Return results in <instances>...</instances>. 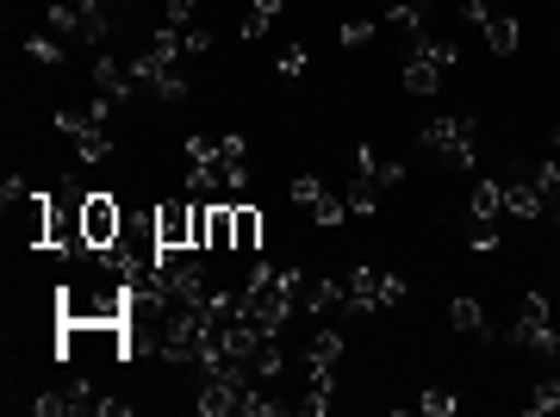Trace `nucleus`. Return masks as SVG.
I'll list each match as a JSON object with an SVG mask.
<instances>
[{
	"instance_id": "f257e3e1",
	"label": "nucleus",
	"mask_w": 560,
	"mask_h": 417,
	"mask_svg": "<svg viewBox=\"0 0 560 417\" xmlns=\"http://www.w3.org/2000/svg\"><path fill=\"white\" fill-rule=\"evenodd\" d=\"M423 150H436L442 162H474V150H480V125L467 119V113H436V119L423 125Z\"/></svg>"
},
{
	"instance_id": "f03ea898",
	"label": "nucleus",
	"mask_w": 560,
	"mask_h": 417,
	"mask_svg": "<svg viewBox=\"0 0 560 417\" xmlns=\"http://www.w3.org/2000/svg\"><path fill=\"white\" fill-rule=\"evenodd\" d=\"M399 299H405V280L381 275V268H355V275L342 280V305H349V318H361V312H386V305H399Z\"/></svg>"
},
{
	"instance_id": "7ed1b4c3",
	"label": "nucleus",
	"mask_w": 560,
	"mask_h": 417,
	"mask_svg": "<svg viewBox=\"0 0 560 417\" xmlns=\"http://www.w3.org/2000/svg\"><path fill=\"white\" fill-rule=\"evenodd\" d=\"M455 62H460L455 44H442V38H418V44H411V62H405V88H411V94H436L442 76H448Z\"/></svg>"
},
{
	"instance_id": "20e7f679",
	"label": "nucleus",
	"mask_w": 560,
	"mask_h": 417,
	"mask_svg": "<svg viewBox=\"0 0 560 417\" xmlns=\"http://www.w3.org/2000/svg\"><path fill=\"white\" fill-rule=\"evenodd\" d=\"M511 343L517 349H529V356H555L560 337H555V312H548V299L529 293L517 299V318H511Z\"/></svg>"
},
{
	"instance_id": "39448f33",
	"label": "nucleus",
	"mask_w": 560,
	"mask_h": 417,
	"mask_svg": "<svg viewBox=\"0 0 560 417\" xmlns=\"http://www.w3.org/2000/svg\"><path fill=\"white\" fill-rule=\"evenodd\" d=\"M125 231V206L113 194H88L81 199V238H88V250H113Z\"/></svg>"
},
{
	"instance_id": "423d86ee",
	"label": "nucleus",
	"mask_w": 560,
	"mask_h": 417,
	"mask_svg": "<svg viewBox=\"0 0 560 417\" xmlns=\"http://www.w3.org/2000/svg\"><path fill=\"white\" fill-rule=\"evenodd\" d=\"M467 20L480 25V32H486V50H499V57H511V50L523 44V25L511 20V13H492L486 0H467Z\"/></svg>"
},
{
	"instance_id": "0eeeda50",
	"label": "nucleus",
	"mask_w": 560,
	"mask_h": 417,
	"mask_svg": "<svg viewBox=\"0 0 560 417\" xmlns=\"http://www.w3.org/2000/svg\"><path fill=\"white\" fill-rule=\"evenodd\" d=\"M194 212H200V206L162 199V206H156V238H162V250H194Z\"/></svg>"
},
{
	"instance_id": "6e6552de",
	"label": "nucleus",
	"mask_w": 560,
	"mask_h": 417,
	"mask_svg": "<svg viewBox=\"0 0 560 417\" xmlns=\"http://www.w3.org/2000/svg\"><path fill=\"white\" fill-rule=\"evenodd\" d=\"M504 212L523 224H536L541 212H548V194H541L536 181H504Z\"/></svg>"
},
{
	"instance_id": "1a4fd4ad",
	"label": "nucleus",
	"mask_w": 560,
	"mask_h": 417,
	"mask_svg": "<svg viewBox=\"0 0 560 417\" xmlns=\"http://www.w3.org/2000/svg\"><path fill=\"white\" fill-rule=\"evenodd\" d=\"M212 175H219L224 194H237L243 181H249V162H243V138H219V169H212Z\"/></svg>"
},
{
	"instance_id": "9d476101",
	"label": "nucleus",
	"mask_w": 560,
	"mask_h": 417,
	"mask_svg": "<svg viewBox=\"0 0 560 417\" xmlns=\"http://www.w3.org/2000/svg\"><path fill=\"white\" fill-rule=\"evenodd\" d=\"M448 324H455V331H467V337H492V324H486V305L480 299H448Z\"/></svg>"
},
{
	"instance_id": "9b49d317",
	"label": "nucleus",
	"mask_w": 560,
	"mask_h": 417,
	"mask_svg": "<svg viewBox=\"0 0 560 417\" xmlns=\"http://www.w3.org/2000/svg\"><path fill=\"white\" fill-rule=\"evenodd\" d=\"M206 250H212V256H219V250H237V224H231V206H212V212H206Z\"/></svg>"
},
{
	"instance_id": "f8f14e48",
	"label": "nucleus",
	"mask_w": 560,
	"mask_h": 417,
	"mask_svg": "<svg viewBox=\"0 0 560 417\" xmlns=\"http://www.w3.org/2000/svg\"><path fill=\"white\" fill-rule=\"evenodd\" d=\"M305 368H342V331H318L305 343Z\"/></svg>"
},
{
	"instance_id": "ddd939ff",
	"label": "nucleus",
	"mask_w": 560,
	"mask_h": 417,
	"mask_svg": "<svg viewBox=\"0 0 560 417\" xmlns=\"http://www.w3.org/2000/svg\"><path fill=\"white\" fill-rule=\"evenodd\" d=\"M467 212L474 219H504V181H480L474 199H467Z\"/></svg>"
},
{
	"instance_id": "4468645a",
	"label": "nucleus",
	"mask_w": 560,
	"mask_h": 417,
	"mask_svg": "<svg viewBox=\"0 0 560 417\" xmlns=\"http://www.w3.org/2000/svg\"><path fill=\"white\" fill-rule=\"evenodd\" d=\"M231 224H237V250H243V256L261 250V212H256V206H231Z\"/></svg>"
},
{
	"instance_id": "2eb2a0df",
	"label": "nucleus",
	"mask_w": 560,
	"mask_h": 417,
	"mask_svg": "<svg viewBox=\"0 0 560 417\" xmlns=\"http://www.w3.org/2000/svg\"><path fill=\"white\" fill-rule=\"evenodd\" d=\"M275 20H280V0H249V13H243V38H261Z\"/></svg>"
},
{
	"instance_id": "dca6fc26",
	"label": "nucleus",
	"mask_w": 560,
	"mask_h": 417,
	"mask_svg": "<svg viewBox=\"0 0 560 417\" xmlns=\"http://www.w3.org/2000/svg\"><path fill=\"white\" fill-rule=\"evenodd\" d=\"M305 212H312V219H318V224H342V219H349V199H342V194H330V187H324V194L312 199V206H305Z\"/></svg>"
},
{
	"instance_id": "f3484780",
	"label": "nucleus",
	"mask_w": 560,
	"mask_h": 417,
	"mask_svg": "<svg viewBox=\"0 0 560 417\" xmlns=\"http://www.w3.org/2000/svg\"><path fill=\"white\" fill-rule=\"evenodd\" d=\"M25 57H32V62H62V38H57V32H38V38L25 44Z\"/></svg>"
},
{
	"instance_id": "a211bd4d",
	"label": "nucleus",
	"mask_w": 560,
	"mask_h": 417,
	"mask_svg": "<svg viewBox=\"0 0 560 417\" xmlns=\"http://www.w3.org/2000/svg\"><path fill=\"white\" fill-rule=\"evenodd\" d=\"M194 7H200V0H162V25L187 32V25H194Z\"/></svg>"
},
{
	"instance_id": "6ab92c4d",
	"label": "nucleus",
	"mask_w": 560,
	"mask_h": 417,
	"mask_svg": "<svg viewBox=\"0 0 560 417\" xmlns=\"http://www.w3.org/2000/svg\"><path fill=\"white\" fill-rule=\"evenodd\" d=\"M529 412H536V417L560 412V380H541V386H536V398H529Z\"/></svg>"
},
{
	"instance_id": "aec40b11",
	"label": "nucleus",
	"mask_w": 560,
	"mask_h": 417,
	"mask_svg": "<svg viewBox=\"0 0 560 417\" xmlns=\"http://www.w3.org/2000/svg\"><path fill=\"white\" fill-rule=\"evenodd\" d=\"M374 32H381L374 20H342V44H374Z\"/></svg>"
},
{
	"instance_id": "412c9836",
	"label": "nucleus",
	"mask_w": 560,
	"mask_h": 417,
	"mask_svg": "<svg viewBox=\"0 0 560 417\" xmlns=\"http://www.w3.org/2000/svg\"><path fill=\"white\" fill-rule=\"evenodd\" d=\"M455 405H460V398H455V393H442V386H430V393H423V412H430V417H448Z\"/></svg>"
},
{
	"instance_id": "4be33fe9",
	"label": "nucleus",
	"mask_w": 560,
	"mask_h": 417,
	"mask_svg": "<svg viewBox=\"0 0 560 417\" xmlns=\"http://www.w3.org/2000/svg\"><path fill=\"white\" fill-rule=\"evenodd\" d=\"M305 44H287V50H280V76H305Z\"/></svg>"
},
{
	"instance_id": "5701e85b",
	"label": "nucleus",
	"mask_w": 560,
	"mask_h": 417,
	"mask_svg": "<svg viewBox=\"0 0 560 417\" xmlns=\"http://www.w3.org/2000/svg\"><path fill=\"white\" fill-rule=\"evenodd\" d=\"M536 187H541V194H555V187H560V157H555V162H541V169H536Z\"/></svg>"
}]
</instances>
